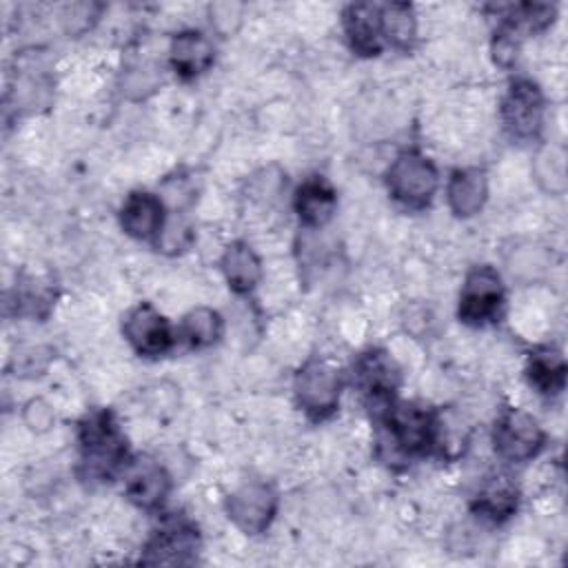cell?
<instances>
[{
	"instance_id": "6da1fadb",
	"label": "cell",
	"mask_w": 568,
	"mask_h": 568,
	"mask_svg": "<svg viewBox=\"0 0 568 568\" xmlns=\"http://www.w3.org/2000/svg\"><path fill=\"white\" fill-rule=\"evenodd\" d=\"M379 426V450H388L386 459L426 457L439 444V415L415 402H386L373 408Z\"/></svg>"
},
{
	"instance_id": "7a4b0ae2",
	"label": "cell",
	"mask_w": 568,
	"mask_h": 568,
	"mask_svg": "<svg viewBox=\"0 0 568 568\" xmlns=\"http://www.w3.org/2000/svg\"><path fill=\"white\" fill-rule=\"evenodd\" d=\"M80 468L87 479L109 481L124 470L129 457L126 437L109 408L89 410L78 424Z\"/></svg>"
},
{
	"instance_id": "3957f363",
	"label": "cell",
	"mask_w": 568,
	"mask_h": 568,
	"mask_svg": "<svg viewBox=\"0 0 568 568\" xmlns=\"http://www.w3.org/2000/svg\"><path fill=\"white\" fill-rule=\"evenodd\" d=\"M439 175L435 164L419 151H402L386 171V189L395 202L422 211L433 202Z\"/></svg>"
},
{
	"instance_id": "277c9868",
	"label": "cell",
	"mask_w": 568,
	"mask_h": 568,
	"mask_svg": "<svg viewBox=\"0 0 568 568\" xmlns=\"http://www.w3.org/2000/svg\"><path fill=\"white\" fill-rule=\"evenodd\" d=\"M342 388V373L322 359L304 362L293 379L297 406L315 422L328 419L337 410Z\"/></svg>"
},
{
	"instance_id": "5b68a950",
	"label": "cell",
	"mask_w": 568,
	"mask_h": 568,
	"mask_svg": "<svg viewBox=\"0 0 568 568\" xmlns=\"http://www.w3.org/2000/svg\"><path fill=\"white\" fill-rule=\"evenodd\" d=\"M506 300L501 275L490 264L473 266L462 284L457 317L468 326H486L501 315Z\"/></svg>"
},
{
	"instance_id": "8992f818",
	"label": "cell",
	"mask_w": 568,
	"mask_h": 568,
	"mask_svg": "<svg viewBox=\"0 0 568 568\" xmlns=\"http://www.w3.org/2000/svg\"><path fill=\"white\" fill-rule=\"evenodd\" d=\"M200 550V532L197 526L184 515H171L160 521V526L146 539L140 564L158 566V564H191Z\"/></svg>"
},
{
	"instance_id": "52a82bcc",
	"label": "cell",
	"mask_w": 568,
	"mask_h": 568,
	"mask_svg": "<svg viewBox=\"0 0 568 568\" xmlns=\"http://www.w3.org/2000/svg\"><path fill=\"white\" fill-rule=\"evenodd\" d=\"M493 446L504 462L524 464L544 450L546 433L526 410L506 408L495 422Z\"/></svg>"
},
{
	"instance_id": "ba28073f",
	"label": "cell",
	"mask_w": 568,
	"mask_h": 568,
	"mask_svg": "<svg viewBox=\"0 0 568 568\" xmlns=\"http://www.w3.org/2000/svg\"><path fill=\"white\" fill-rule=\"evenodd\" d=\"M544 93L532 80H513L501 100V122L506 133L517 142L537 140L544 126Z\"/></svg>"
},
{
	"instance_id": "9c48e42d",
	"label": "cell",
	"mask_w": 568,
	"mask_h": 568,
	"mask_svg": "<svg viewBox=\"0 0 568 568\" xmlns=\"http://www.w3.org/2000/svg\"><path fill=\"white\" fill-rule=\"evenodd\" d=\"M277 506L280 495L273 484L248 479L229 495L226 515L244 535H260L275 519Z\"/></svg>"
},
{
	"instance_id": "30bf717a",
	"label": "cell",
	"mask_w": 568,
	"mask_h": 568,
	"mask_svg": "<svg viewBox=\"0 0 568 568\" xmlns=\"http://www.w3.org/2000/svg\"><path fill=\"white\" fill-rule=\"evenodd\" d=\"M353 379L371 408L395 399L402 382V368L384 348H368L353 362Z\"/></svg>"
},
{
	"instance_id": "8fae6325",
	"label": "cell",
	"mask_w": 568,
	"mask_h": 568,
	"mask_svg": "<svg viewBox=\"0 0 568 568\" xmlns=\"http://www.w3.org/2000/svg\"><path fill=\"white\" fill-rule=\"evenodd\" d=\"M122 333L126 342L133 346V351L142 357H160L175 342V333L169 320L160 311H155L149 302L133 306L124 315Z\"/></svg>"
},
{
	"instance_id": "7c38bea8",
	"label": "cell",
	"mask_w": 568,
	"mask_h": 568,
	"mask_svg": "<svg viewBox=\"0 0 568 568\" xmlns=\"http://www.w3.org/2000/svg\"><path fill=\"white\" fill-rule=\"evenodd\" d=\"M126 497L142 510L160 508L171 490V477L160 462L149 455L131 457L122 470Z\"/></svg>"
},
{
	"instance_id": "4fadbf2b",
	"label": "cell",
	"mask_w": 568,
	"mask_h": 568,
	"mask_svg": "<svg viewBox=\"0 0 568 568\" xmlns=\"http://www.w3.org/2000/svg\"><path fill=\"white\" fill-rule=\"evenodd\" d=\"M166 222L164 202L160 195L149 191H133L120 206V226L133 240L160 237Z\"/></svg>"
},
{
	"instance_id": "5bb4252c",
	"label": "cell",
	"mask_w": 568,
	"mask_h": 568,
	"mask_svg": "<svg viewBox=\"0 0 568 568\" xmlns=\"http://www.w3.org/2000/svg\"><path fill=\"white\" fill-rule=\"evenodd\" d=\"M344 33L351 49L357 55L371 58L382 53L384 33H382V11L373 2H355L344 9Z\"/></svg>"
},
{
	"instance_id": "9a60e30c",
	"label": "cell",
	"mask_w": 568,
	"mask_h": 568,
	"mask_svg": "<svg viewBox=\"0 0 568 568\" xmlns=\"http://www.w3.org/2000/svg\"><path fill=\"white\" fill-rule=\"evenodd\" d=\"M215 60L213 42L202 31H180L169 44V64L182 80H195L211 69Z\"/></svg>"
},
{
	"instance_id": "2e32d148",
	"label": "cell",
	"mask_w": 568,
	"mask_h": 568,
	"mask_svg": "<svg viewBox=\"0 0 568 568\" xmlns=\"http://www.w3.org/2000/svg\"><path fill=\"white\" fill-rule=\"evenodd\" d=\"M293 206L304 226L320 229L333 217L337 209V193L326 178L311 175L297 186Z\"/></svg>"
},
{
	"instance_id": "e0dca14e",
	"label": "cell",
	"mask_w": 568,
	"mask_h": 568,
	"mask_svg": "<svg viewBox=\"0 0 568 568\" xmlns=\"http://www.w3.org/2000/svg\"><path fill=\"white\" fill-rule=\"evenodd\" d=\"M448 206L457 217H473L481 211L488 197V180L484 169L466 166L453 171L446 186Z\"/></svg>"
},
{
	"instance_id": "ac0fdd59",
	"label": "cell",
	"mask_w": 568,
	"mask_h": 568,
	"mask_svg": "<svg viewBox=\"0 0 568 568\" xmlns=\"http://www.w3.org/2000/svg\"><path fill=\"white\" fill-rule=\"evenodd\" d=\"M519 504V490L510 475L495 473L486 477L479 486V493L473 497V510L495 524L506 521L515 515Z\"/></svg>"
},
{
	"instance_id": "d6986e66",
	"label": "cell",
	"mask_w": 568,
	"mask_h": 568,
	"mask_svg": "<svg viewBox=\"0 0 568 568\" xmlns=\"http://www.w3.org/2000/svg\"><path fill=\"white\" fill-rule=\"evenodd\" d=\"M220 266L231 291L240 295L251 293L262 280V262L255 251L242 240H235L224 248Z\"/></svg>"
},
{
	"instance_id": "ffe728a7",
	"label": "cell",
	"mask_w": 568,
	"mask_h": 568,
	"mask_svg": "<svg viewBox=\"0 0 568 568\" xmlns=\"http://www.w3.org/2000/svg\"><path fill=\"white\" fill-rule=\"evenodd\" d=\"M566 362L564 355L557 353L555 348H537L528 355L526 362V379L528 384L546 395V397H555L564 390L566 386Z\"/></svg>"
},
{
	"instance_id": "44dd1931",
	"label": "cell",
	"mask_w": 568,
	"mask_h": 568,
	"mask_svg": "<svg viewBox=\"0 0 568 568\" xmlns=\"http://www.w3.org/2000/svg\"><path fill=\"white\" fill-rule=\"evenodd\" d=\"M379 11L384 42H388L395 49H410L417 36V20L413 7L406 2H386L379 4Z\"/></svg>"
},
{
	"instance_id": "7402d4cb",
	"label": "cell",
	"mask_w": 568,
	"mask_h": 568,
	"mask_svg": "<svg viewBox=\"0 0 568 568\" xmlns=\"http://www.w3.org/2000/svg\"><path fill=\"white\" fill-rule=\"evenodd\" d=\"M180 333L191 348H209L222 335V317L209 306H197L184 315Z\"/></svg>"
},
{
	"instance_id": "603a6c76",
	"label": "cell",
	"mask_w": 568,
	"mask_h": 568,
	"mask_svg": "<svg viewBox=\"0 0 568 568\" xmlns=\"http://www.w3.org/2000/svg\"><path fill=\"white\" fill-rule=\"evenodd\" d=\"M51 291L47 286L36 284L33 280H29L27 284H18L16 288V313L20 315H36L42 317L47 315V311L51 308Z\"/></svg>"
},
{
	"instance_id": "cb8c5ba5",
	"label": "cell",
	"mask_w": 568,
	"mask_h": 568,
	"mask_svg": "<svg viewBox=\"0 0 568 568\" xmlns=\"http://www.w3.org/2000/svg\"><path fill=\"white\" fill-rule=\"evenodd\" d=\"M24 419L33 430H47L53 422L51 408L42 399H31L24 410Z\"/></svg>"
}]
</instances>
